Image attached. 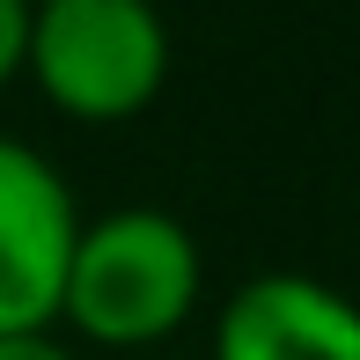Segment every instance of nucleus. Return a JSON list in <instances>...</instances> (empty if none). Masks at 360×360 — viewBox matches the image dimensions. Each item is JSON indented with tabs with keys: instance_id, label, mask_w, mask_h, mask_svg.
I'll return each instance as SVG.
<instances>
[{
	"instance_id": "1",
	"label": "nucleus",
	"mask_w": 360,
	"mask_h": 360,
	"mask_svg": "<svg viewBox=\"0 0 360 360\" xmlns=\"http://www.w3.org/2000/svg\"><path fill=\"white\" fill-rule=\"evenodd\" d=\"M206 294V250L169 206H110L81 221L59 323L125 360L169 346Z\"/></svg>"
},
{
	"instance_id": "2",
	"label": "nucleus",
	"mask_w": 360,
	"mask_h": 360,
	"mask_svg": "<svg viewBox=\"0 0 360 360\" xmlns=\"http://www.w3.org/2000/svg\"><path fill=\"white\" fill-rule=\"evenodd\" d=\"M169 22L155 0H30L22 74L74 125H125L169 89Z\"/></svg>"
},
{
	"instance_id": "3",
	"label": "nucleus",
	"mask_w": 360,
	"mask_h": 360,
	"mask_svg": "<svg viewBox=\"0 0 360 360\" xmlns=\"http://www.w3.org/2000/svg\"><path fill=\"white\" fill-rule=\"evenodd\" d=\"M74 236L81 206L67 176L30 140L0 133V338H30L59 323Z\"/></svg>"
},
{
	"instance_id": "4",
	"label": "nucleus",
	"mask_w": 360,
	"mask_h": 360,
	"mask_svg": "<svg viewBox=\"0 0 360 360\" xmlns=\"http://www.w3.org/2000/svg\"><path fill=\"white\" fill-rule=\"evenodd\" d=\"M206 360H360V302L316 272H257L221 302Z\"/></svg>"
},
{
	"instance_id": "5",
	"label": "nucleus",
	"mask_w": 360,
	"mask_h": 360,
	"mask_svg": "<svg viewBox=\"0 0 360 360\" xmlns=\"http://www.w3.org/2000/svg\"><path fill=\"white\" fill-rule=\"evenodd\" d=\"M22 44H30V0H0V89L22 81Z\"/></svg>"
},
{
	"instance_id": "6",
	"label": "nucleus",
	"mask_w": 360,
	"mask_h": 360,
	"mask_svg": "<svg viewBox=\"0 0 360 360\" xmlns=\"http://www.w3.org/2000/svg\"><path fill=\"white\" fill-rule=\"evenodd\" d=\"M0 360H74V346H59L52 331H30V338H0Z\"/></svg>"
},
{
	"instance_id": "7",
	"label": "nucleus",
	"mask_w": 360,
	"mask_h": 360,
	"mask_svg": "<svg viewBox=\"0 0 360 360\" xmlns=\"http://www.w3.org/2000/svg\"><path fill=\"white\" fill-rule=\"evenodd\" d=\"M140 360H169V353H140Z\"/></svg>"
}]
</instances>
